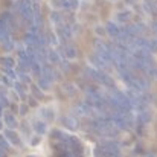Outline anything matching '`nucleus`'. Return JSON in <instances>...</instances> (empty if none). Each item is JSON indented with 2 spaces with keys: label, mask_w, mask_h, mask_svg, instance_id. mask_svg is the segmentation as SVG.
<instances>
[{
  "label": "nucleus",
  "mask_w": 157,
  "mask_h": 157,
  "mask_svg": "<svg viewBox=\"0 0 157 157\" xmlns=\"http://www.w3.org/2000/svg\"><path fill=\"white\" fill-rule=\"evenodd\" d=\"M0 128H2V122H0Z\"/></svg>",
  "instance_id": "obj_4"
},
{
  "label": "nucleus",
  "mask_w": 157,
  "mask_h": 157,
  "mask_svg": "<svg viewBox=\"0 0 157 157\" xmlns=\"http://www.w3.org/2000/svg\"><path fill=\"white\" fill-rule=\"evenodd\" d=\"M6 121H8V124H11V125H15V122H14V117H11V116H6Z\"/></svg>",
  "instance_id": "obj_2"
},
{
  "label": "nucleus",
  "mask_w": 157,
  "mask_h": 157,
  "mask_svg": "<svg viewBox=\"0 0 157 157\" xmlns=\"http://www.w3.org/2000/svg\"><path fill=\"white\" fill-rule=\"evenodd\" d=\"M6 136H8L11 140H14V144H15V145H18V139H17V136H15L12 131H8V133H6Z\"/></svg>",
  "instance_id": "obj_1"
},
{
  "label": "nucleus",
  "mask_w": 157,
  "mask_h": 157,
  "mask_svg": "<svg viewBox=\"0 0 157 157\" xmlns=\"http://www.w3.org/2000/svg\"><path fill=\"white\" fill-rule=\"evenodd\" d=\"M0 157H3V151L2 150H0Z\"/></svg>",
  "instance_id": "obj_3"
}]
</instances>
